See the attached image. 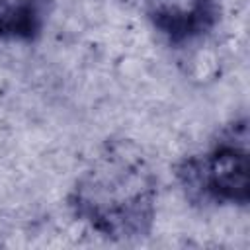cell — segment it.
<instances>
[{"label":"cell","instance_id":"1","mask_svg":"<svg viewBox=\"0 0 250 250\" xmlns=\"http://www.w3.org/2000/svg\"><path fill=\"white\" fill-rule=\"evenodd\" d=\"M158 174L131 139H107L74 178L66 205L72 217L102 238L135 242L156 219Z\"/></svg>","mask_w":250,"mask_h":250},{"label":"cell","instance_id":"2","mask_svg":"<svg viewBox=\"0 0 250 250\" xmlns=\"http://www.w3.org/2000/svg\"><path fill=\"white\" fill-rule=\"evenodd\" d=\"M246 115L223 125L209 145L182 158L176 180L193 203L246 207L250 203V156Z\"/></svg>","mask_w":250,"mask_h":250},{"label":"cell","instance_id":"3","mask_svg":"<svg viewBox=\"0 0 250 250\" xmlns=\"http://www.w3.org/2000/svg\"><path fill=\"white\" fill-rule=\"evenodd\" d=\"M150 25L170 45L203 39L219 21V0H145Z\"/></svg>","mask_w":250,"mask_h":250},{"label":"cell","instance_id":"4","mask_svg":"<svg viewBox=\"0 0 250 250\" xmlns=\"http://www.w3.org/2000/svg\"><path fill=\"white\" fill-rule=\"evenodd\" d=\"M51 0H0V39L33 43L41 37Z\"/></svg>","mask_w":250,"mask_h":250}]
</instances>
